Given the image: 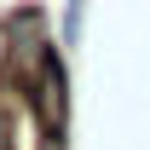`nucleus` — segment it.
Here are the masks:
<instances>
[{
  "mask_svg": "<svg viewBox=\"0 0 150 150\" xmlns=\"http://www.w3.org/2000/svg\"><path fill=\"white\" fill-rule=\"evenodd\" d=\"M81 23H87V0H64V23H58V46L64 52L81 46Z\"/></svg>",
  "mask_w": 150,
  "mask_h": 150,
  "instance_id": "obj_1",
  "label": "nucleus"
}]
</instances>
